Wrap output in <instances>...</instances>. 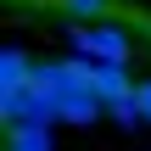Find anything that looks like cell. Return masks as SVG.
<instances>
[{
  "mask_svg": "<svg viewBox=\"0 0 151 151\" xmlns=\"http://www.w3.org/2000/svg\"><path fill=\"white\" fill-rule=\"evenodd\" d=\"M101 112H106L101 95H67V101H62V118H67V123H95Z\"/></svg>",
  "mask_w": 151,
  "mask_h": 151,
  "instance_id": "8992f818",
  "label": "cell"
},
{
  "mask_svg": "<svg viewBox=\"0 0 151 151\" xmlns=\"http://www.w3.org/2000/svg\"><path fill=\"white\" fill-rule=\"evenodd\" d=\"M28 78H34V62H28L17 45H6V50H0V90H22Z\"/></svg>",
  "mask_w": 151,
  "mask_h": 151,
  "instance_id": "3957f363",
  "label": "cell"
},
{
  "mask_svg": "<svg viewBox=\"0 0 151 151\" xmlns=\"http://www.w3.org/2000/svg\"><path fill=\"white\" fill-rule=\"evenodd\" d=\"M134 90H140V84L129 78V67H101V73H95V95H101L106 106H112V101H129Z\"/></svg>",
  "mask_w": 151,
  "mask_h": 151,
  "instance_id": "7a4b0ae2",
  "label": "cell"
},
{
  "mask_svg": "<svg viewBox=\"0 0 151 151\" xmlns=\"http://www.w3.org/2000/svg\"><path fill=\"white\" fill-rule=\"evenodd\" d=\"M6 151H50L45 123H17V129H6Z\"/></svg>",
  "mask_w": 151,
  "mask_h": 151,
  "instance_id": "5b68a950",
  "label": "cell"
},
{
  "mask_svg": "<svg viewBox=\"0 0 151 151\" xmlns=\"http://www.w3.org/2000/svg\"><path fill=\"white\" fill-rule=\"evenodd\" d=\"M106 11H112V0H62V17H67L73 28H90V22H106Z\"/></svg>",
  "mask_w": 151,
  "mask_h": 151,
  "instance_id": "277c9868",
  "label": "cell"
},
{
  "mask_svg": "<svg viewBox=\"0 0 151 151\" xmlns=\"http://www.w3.org/2000/svg\"><path fill=\"white\" fill-rule=\"evenodd\" d=\"M134 106H140V118L151 123V78H140V90H134Z\"/></svg>",
  "mask_w": 151,
  "mask_h": 151,
  "instance_id": "52a82bcc",
  "label": "cell"
},
{
  "mask_svg": "<svg viewBox=\"0 0 151 151\" xmlns=\"http://www.w3.org/2000/svg\"><path fill=\"white\" fill-rule=\"evenodd\" d=\"M67 45H73L78 56L101 62V67H129V56H134V39H129V28H123V22H90V28H67Z\"/></svg>",
  "mask_w": 151,
  "mask_h": 151,
  "instance_id": "6da1fadb",
  "label": "cell"
}]
</instances>
